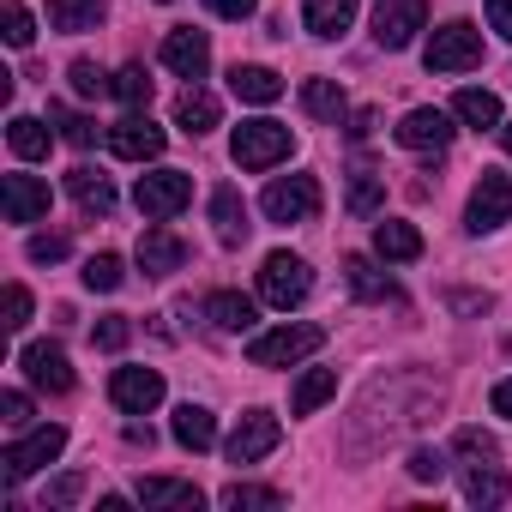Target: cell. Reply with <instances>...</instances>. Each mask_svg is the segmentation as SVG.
<instances>
[{
  "instance_id": "obj_39",
  "label": "cell",
  "mask_w": 512,
  "mask_h": 512,
  "mask_svg": "<svg viewBox=\"0 0 512 512\" xmlns=\"http://www.w3.org/2000/svg\"><path fill=\"white\" fill-rule=\"evenodd\" d=\"M121 278H127V272H121L115 253H97V260H85V290H103V296H109V290H121Z\"/></svg>"
},
{
  "instance_id": "obj_22",
  "label": "cell",
  "mask_w": 512,
  "mask_h": 512,
  "mask_svg": "<svg viewBox=\"0 0 512 512\" xmlns=\"http://www.w3.org/2000/svg\"><path fill=\"white\" fill-rule=\"evenodd\" d=\"M211 223H217V241H223V247H241V241H247L253 223H247V205H241L235 187H217V193H211Z\"/></svg>"
},
{
  "instance_id": "obj_40",
  "label": "cell",
  "mask_w": 512,
  "mask_h": 512,
  "mask_svg": "<svg viewBox=\"0 0 512 512\" xmlns=\"http://www.w3.org/2000/svg\"><path fill=\"white\" fill-rule=\"evenodd\" d=\"M67 79H73V91H79V97H103V91H115V79H109L97 61H73V67H67Z\"/></svg>"
},
{
  "instance_id": "obj_2",
  "label": "cell",
  "mask_w": 512,
  "mask_h": 512,
  "mask_svg": "<svg viewBox=\"0 0 512 512\" xmlns=\"http://www.w3.org/2000/svg\"><path fill=\"white\" fill-rule=\"evenodd\" d=\"M61 446H67V428H61V422H49V428H31L25 440H13L7 452H0V482H7V488H19L25 476H37L43 464H55V458H61Z\"/></svg>"
},
{
  "instance_id": "obj_6",
  "label": "cell",
  "mask_w": 512,
  "mask_h": 512,
  "mask_svg": "<svg viewBox=\"0 0 512 512\" xmlns=\"http://www.w3.org/2000/svg\"><path fill=\"white\" fill-rule=\"evenodd\" d=\"M260 211L272 223H308V217H320V181L314 175H278L260 193Z\"/></svg>"
},
{
  "instance_id": "obj_21",
  "label": "cell",
  "mask_w": 512,
  "mask_h": 512,
  "mask_svg": "<svg viewBox=\"0 0 512 512\" xmlns=\"http://www.w3.org/2000/svg\"><path fill=\"white\" fill-rule=\"evenodd\" d=\"M67 193L79 199L85 217H109V211H115V187H109L103 169H73V175H67Z\"/></svg>"
},
{
  "instance_id": "obj_36",
  "label": "cell",
  "mask_w": 512,
  "mask_h": 512,
  "mask_svg": "<svg viewBox=\"0 0 512 512\" xmlns=\"http://www.w3.org/2000/svg\"><path fill=\"white\" fill-rule=\"evenodd\" d=\"M49 121H61V139H67V145H79V151L97 145V121H91V115H79V109H67V103H49Z\"/></svg>"
},
{
  "instance_id": "obj_7",
  "label": "cell",
  "mask_w": 512,
  "mask_h": 512,
  "mask_svg": "<svg viewBox=\"0 0 512 512\" xmlns=\"http://www.w3.org/2000/svg\"><path fill=\"white\" fill-rule=\"evenodd\" d=\"M133 199H139V211H145L151 223H163V217L187 211V199H193V175H181V169H151V175H139Z\"/></svg>"
},
{
  "instance_id": "obj_46",
  "label": "cell",
  "mask_w": 512,
  "mask_h": 512,
  "mask_svg": "<svg viewBox=\"0 0 512 512\" xmlns=\"http://www.w3.org/2000/svg\"><path fill=\"white\" fill-rule=\"evenodd\" d=\"M79 494H85V476H79V470H67V476L49 482V506H73Z\"/></svg>"
},
{
  "instance_id": "obj_25",
  "label": "cell",
  "mask_w": 512,
  "mask_h": 512,
  "mask_svg": "<svg viewBox=\"0 0 512 512\" xmlns=\"http://www.w3.org/2000/svg\"><path fill=\"white\" fill-rule=\"evenodd\" d=\"M302 19H308V31L314 37H344L350 25H356V0H302Z\"/></svg>"
},
{
  "instance_id": "obj_33",
  "label": "cell",
  "mask_w": 512,
  "mask_h": 512,
  "mask_svg": "<svg viewBox=\"0 0 512 512\" xmlns=\"http://www.w3.org/2000/svg\"><path fill=\"white\" fill-rule=\"evenodd\" d=\"M7 139H13V151H19L25 163H37V157H49V145H55V133H49V121H37V115H13V127H7Z\"/></svg>"
},
{
  "instance_id": "obj_17",
  "label": "cell",
  "mask_w": 512,
  "mask_h": 512,
  "mask_svg": "<svg viewBox=\"0 0 512 512\" xmlns=\"http://www.w3.org/2000/svg\"><path fill=\"white\" fill-rule=\"evenodd\" d=\"M163 67L181 73V79H205V67H211L205 31H169V37H163Z\"/></svg>"
},
{
  "instance_id": "obj_47",
  "label": "cell",
  "mask_w": 512,
  "mask_h": 512,
  "mask_svg": "<svg viewBox=\"0 0 512 512\" xmlns=\"http://www.w3.org/2000/svg\"><path fill=\"white\" fill-rule=\"evenodd\" d=\"M0 416H7V428H25L31 422V398L25 392H0Z\"/></svg>"
},
{
  "instance_id": "obj_29",
  "label": "cell",
  "mask_w": 512,
  "mask_h": 512,
  "mask_svg": "<svg viewBox=\"0 0 512 512\" xmlns=\"http://www.w3.org/2000/svg\"><path fill=\"white\" fill-rule=\"evenodd\" d=\"M175 440H181L187 452H211V446H217V416L199 410V404H181V410H175Z\"/></svg>"
},
{
  "instance_id": "obj_23",
  "label": "cell",
  "mask_w": 512,
  "mask_h": 512,
  "mask_svg": "<svg viewBox=\"0 0 512 512\" xmlns=\"http://www.w3.org/2000/svg\"><path fill=\"white\" fill-rule=\"evenodd\" d=\"M464 500L470 506H500L506 500V470L494 458H470L464 464Z\"/></svg>"
},
{
  "instance_id": "obj_14",
  "label": "cell",
  "mask_w": 512,
  "mask_h": 512,
  "mask_svg": "<svg viewBox=\"0 0 512 512\" xmlns=\"http://www.w3.org/2000/svg\"><path fill=\"white\" fill-rule=\"evenodd\" d=\"M19 368L37 392H73V362L61 344H25L19 350Z\"/></svg>"
},
{
  "instance_id": "obj_3",
  "label": "cell",
  "mask_w": 512,
  "mask_h": 512,
  "mask_svg": "<svg viewBox=\"0 0 512 512\" xmlns=\"http://www.w3.org/2000/svg\"><path fill=\"white\" fill-rule=\"evenodd\" d=\"M290 127L284 121H241L235 127V139H229V157L241 163V169H253V175H260V169H272V163H284L290 157Z\"/></svg>"
},
{
  "instance_id": "obj_4",
  "label": "cell",
  "mask_w": 512,
  "mask_h": 512,
  "mask_svg": "<svg viewBox=\"0 0 512 512\" xmlns=\"http://www.w3.org/2000/svg\"><path fill=\"white\" fill-rule=\"evenodd\" d=\"M422 61H428V73H470V67H482V31L470 19H452L428 37Z\"/></svg>"
},
{
  "instance_id": "obj_5",
  "label": "cell",
  "mask_w": 512,
  "mask_h": 512,
  "mask_svg": "<svg viewBox=\"0 0 512 512\" xmlns=\"http://www.w3.org/2000/svg\"><path fill=\"white\" fill-rule=\"evenodd\" d=\"M308 290H314V272H308V260H296V253H266V266H260V296L272 302V308H302L308 302Z\"/></svg>"
},
{
  "instance_id": "obj_50",
  "label": "cell",
  "mask_w": 512,
  "mask_h": 512,
  "mask_svg": "<svg viewBox=\"0 0 512 512\" xmlns=\"http://www.w3.org/2000/svg\"><path fill=\"white\" fill-rule=\"evenodd\" d=\"M374 121H380L374 109H356V115H350V139H368V133H374Z\"/></svg>"
},
{
  "instance_id": "obj_35",
  "label": "cell",
  "mask_w": 512,
  "mask_h": 512,
  "mask_svg": "<svg viewBox=\"0 0 512 512\" xmlns=\"http://www.w3.org/2000/svg\"><path fill=\"white\" fill-rule=\"evenodd\" d=\"M0 37H7L13 49H31L37 43V19H31L25 0H7V7H0Z\"/></svg>"
},
{
  "instance_id": "obj_44",
  "label": "cell",
  "mask_w": 512,
  "mask_h": 512,
  "mask_svg": "<svg viewBox=\"0 0 512 512\" xmlns=\"http://www.w3.org/2000/svg\"><path fill=\"white\" fill-rule=\"evenodd\" d=\"M410 476H416V482H440V476H446V458H440L434 446H416V452H410Z\"/></svg>"
},
{
  "instance_id": "obj_9",
  "label": "cell",
  "mask_w": 512,
  "mask_h": 512,
  "mask_svg": "<svg viewBox=\"0 0 512 512\" xmlns=\"http://www.w3.org/2000/svg\"><path fill=\"white\" fill-rule=\"evenodd\" d=\"M512 217V175L500 169H482V181L470 187V205H464V223L482 235V229H500Z\"/></svg>"
},
{
  "instance_id": "obj_11",
  "label": "cell",
  "mask_w": 512,
  "mask_h": 512,
  "mask_svg": "<svg viewBox=\"0 0 512 512\" xmlns=\"http://www.w3.org/2000/svg\"><path fill=\"white\" fill-rule=\"evenodd\" d=\"M49 205H55V193L37 175H7L0 181V211H7V223H43Z\"/></svg>"
},
{
  "instance_id": "obj_26",
  "label": "cell",
  "mask_w": 512,
  "mask_h": 512,
  "mask_svg": "<svg viewBox=\"0 0 512 512\" xmlns=\"http://www.w3.org/2000/svg\"><path fill=\"white\" fill-rule=\"evenodd\" d=\"M374 253L380 260H422V235H416V223H398V217H386V223H374Z\"/></svg>"
},
{
  "instance_id": "obj_49",
  "label": "cell",
  "mask_w": 512,
  "mask_h": 512,
  "mask_svg": "<svg viewBox=\"0 0 512 512\" xmlns=\"http://www.w3.org/2000/svg\"><path fill=\"white\" fill-rule=\"evenodd\" d=\"M205 7H211L217 19H247L253 7H260V0H205Z\"/></svg>"
},
{
  "instance_id": "obj_20",
  "label": "cell",
  "mask_w": 512,
  "mask_h": 512,
  "mask_svg": "<svg viewBox=\"0 0 512 512\" xmlns=\"http://www.w3.org/2000/svg\"><path fill=\"white\" fill-rule=\"evenodd\" d=\"M229 91H235L241 103H260V109H266V103L284 97V79H278L272 67H241V61H235V67H229Z\"/></svg>"
},
{
  "instance_id": "obj_30",
  "label": "cell",
  "mask_w": 512,
  "mask_h": 512,
  "mask_svg": "<svg viewBox=\"0 0 512 512\" xmlns=\"http://www.w3.org/2000/svg\"><path fill=\"white\" fill-rule=\"evenodd\" d=\"M302 109H308L314 121H332V127H338L350 103H344V85H338V79H308V85H302Z\"/></svg>"
},
{
  "instance_id": "obj_12",
  "label": "cell",
  "mask_w": 512,
  "mask_h": 512,
  "mask_svg": "<svg viewBox=\"0 0 512 512\" xmlns=\"http://www.w3.org/2000/svg\"><path fill=\"white\" fill-rule=\"evenodd\" d=\"M452 121H458V115H446V109H410L392 133H398V145H404V151H446V145H452V133H458Z\"/></svg>"
},
{
  "instance_id": "obj_31",
  "label": "cell",
  "mask_w": 512,
  "mask_h": 512,
  "mask_svg": "<svg viewBox=\"0 0 512 512\" xmlns=\"http://www.w3.org/2000/svg\"><path fill=\"white\" fill-rule=\"evenodd\" d=\"M332 392H338V368H308V374L296 380V392H290V410H296V416H314Z\"/></svg>"
},
{
  "instance_id": "obj_16",
  "label": "cell",
  "mask_w": 512,
  "mask_h": 512,
  "mask_svg": "<svg viewBox=\"0 0 512 512\" xmlns=\"http://www.w3.org/2000/svg\"><path fill=\"white\" fill-rule=\"evenodd\" d=\"M139 266H145V278H169V272H181V266H187L181 235L163 229V223H151V229L139 235Z\"/></svg>"
},
{
  "instance_id": "obj_45",
  "label": "cell",
  "mask_w": 512,
  "mask_h": 512,
  "mask_svg": "<svg viewBox=\"0 0 512 512\" xmlns=\"http://www.w3.org/2000/svg\"><path fill=\"white\" fill-rule=\"evenodd\" d=\"M25 253H31L37 266H55V260H67V235H31Z\"/></svg>"
},
{
  "instance_id": "obj_10",
  "label": "cell",
  "mask_w": 512,
  "mask_h": 512,
  "mask_svg": "<svg viewBox=\"0 0 512 512\" xmlns=\"http://www.w3.org/2000/svg\"><path fill=\"white\" fill-rule=\"evenodd\" d=\"M422 25H428V0H380V13H374V43H380V49H410Z\"/></svg>"
},
{
  "instance_id": "obj_32",
  "label": "cell",
  "mask_w": 512,
  "mask_h": 512,
  "mask_svg": "<svg viewBox=\"0 0 512 512\" xmlns=\"http://www.w3.org/2000/svg\"><path fill=\"white\" fill-rule=\"evenodd\" d=\"M452 115H458L464 127H476V133H482V127H500V97L470 85V91H458V97H452Z\"/></svg>"
},
{
  "instance_id": "obj_37",
  "label": "cell",
  "mask_w": 512,
  "mask_h": 512,
  "mask_svg": "<svg viewBox=\"0 0 512 512\" xmlns=\"http://www.w3.org/2000/svg\"><path fill=\"white\" fill-rule=\"evenodd\" d=\"M380 193H386V175L356 169V175H350V199H344V205H350L356 217H374V211H380Z\"/></svg>"
},
{
  "instance_id": "obj_42",
  "label": "cell",
  "mask_w": 512,
  "mask_h": 512,
  "mask_svg": "<svg viewBox=\"0 0 512 512\" xmlns=\"http://www.w3.org/2000/svg\"><path fill=\"white\" fill-rule=\"evenodd\" d=\"M25 326H31V290L7 284V332H25Z\"/></svg>"
},
{
  "instance_id": "obj_28",
  "label": "cell",
  "mask_w": 512,
  "mask_h": 512,
  "mask_svg": "<svg viewBox=\"0 0 512 512\" xmlns=\"http://www.w3.org/2000/svg\"><path fill=\"white\" fill-rule=\"evenodd\" d=\"M103 7H109V0H49V25L67 31V37H79V31L103 25Z\"/></svg>"
},
{
  "instance_id": "obj_51",
  "label": "cell",
  "mask_w": 512,
  "mask_h": 512,
  "mask_svg": "<svg viewBox=\"0 0 512 512\" xmlns=\"http://www.w3.org/2000/svg\"><path fill=\"white\" fill-rule=\"evenodd\" d=\"M494 416H506V422H512V380H500V386H494Z\"/></svg>"
},
{
  "instance_id": "obj_13",
  "label": "cell",
  "mask_w": 512,
  "mask_h": 512,
  "mask_svg": "<svg viewBox=\"0 0 512 512\" xmlns=\"http://www.w3.org/2000/svg\"><path fill=\"white\" fill-rule=\"evenodd\" d=\"M109 151L115 157H127V163H151V157H163V127L151 121V115H127V121H115L109 127Z\"/></svg>"
},
{
  "instance_id": "obj_52",
  "label": "cell",
  "mask_w": 512,
  "mask_h": 512,
  "mask_svg": "<svg viewBox=\"0 0 512 512\" xmlns=\"http://www.w3.org/2000/svg\"><path fill=\"white\" fill-rule=\"evenodd\" d=\"M127 440H133V446H145V452H151V428H145V422H127Z\"/></svg>"
},
{
  "instance_id": "obj_19",
  "label": "cell",
  "mask_w": 512,
  "mask_h": 512,
  "mask_svg": "<svg viewBox=\"0 0 512 512\" xmlns=\"http://www.w3.org/2000/svg\"><path fill=\"white\" fill-rule=\"evenodd\" d=\"M205 320L217 332H253L260 308H253V296H241V290H217V296H205Z\"/></svg>"
},
{
  "instance_id": "obj_38",
  "label": "cell",
  "mask_w": 512,
  "mask_h": 512,
  "mask_svg": "<svg viewBox=\"0 0 512 512\" xmlns=\"http://www.w3.org/2000/svg\"><path fill=\"white\" fill-rule=\"evenodd\" d=\"M115 97H121L127 109H145V103H151V73H145V67H121V73H115Z\"/></svg>"
},
{
  "instance_id": "obj_53",
  "label": "cell",
  "mask_w": 512,
  "mask_h": 512,
  "mask_svg": "<svg viewBox=\"0 0 512 512\" xmlns=\"http://www.w3.org/2000/svg\"><path fill=\"white\" fill-rule=\"evenodd\" d=\"M500 139H506V151H512V121H500Z\"/></svg>"
},
{
  "instance_id": "obj_15",
  "label": "cell",
  "mask_w": 512,
  "mask_h": 512,
  "mask_svg": "<svg viewBox=\"0 0 512 512\" xmlns=\"http://www.w3.org/2000/svg\"><path fill=\"white\" fill-rule=\"evenodd\" d=\"M109 398H115V410L145 416V410H157V404H163V374H157V368H115Z\"/></svg>"
},
{
  "instance_id": "obj_34",
  "label": "cell",
  "mask_w": 512,
  "mask_h": 512,
  "mask_svg": "<svg viewBox=\"0 0 512 512\" xmlns=\"http://www.w3.org/2000/svg\"><path fill=\"white\" fill-rule=\"evenodd\" d=\"M217 500H223L229 512H278V506H284V494H278V488H253V482H229Z\"/></svg>"
},
{
  "instance_id": "obj_41",
  "label": "cell",
  "mask_w": 512,
  "mask_h": 512,
  "mask_svg": "<svg viewBox=\"0 0 512 512\" xmlns=\"http://www.w3.org/2000/svg\"><path fill=\"white\" fill-rule=\"evenodd\" d=\"M127 338H133L127 314H103V320L91 326V344H97V350H127Z\"/></svg>"
},
{
  "instance_id": "obj_1",
  "label": "cell",
  "mask_w": 512,
  "mask_h": 512,
  "mask_svg": "<svg viewBox=\"0 0 512 512\" xmlns=\"http://www.w3.org/2000/svg\"><path fill=\"white\" fill-rule=\"evenodd\" d=\"M320 344H326V326L296 320V326H272V332H260V338H247V362H253V368H290V362L314 356Z\"/></svg>"
},
{
  "instance_id": "obj_48",
  "label": "cell",
  "mask_w": 512,
  "mask_h": 512,
  "mask_svg": "<svg viewBox=\"0 0 512 512\" xmlns=\"http://www.w3.org/2000/svg\"><path fill=\"white\" fill-rule=\"evenodd\" d=\"M488 31L512 43V0H488Z\"/></svg>"
},
{
  "instance_id": "obj_24",
  "label": "cell",
  "mask_w": 512,
  "mask_h": 512,
  "mask_svg": "<svg viewBox=\"0 0 512 512\" xmlns=\"http://www.w3.org/2000/svg\"><path fill=\"white\" fill-rule=\"evenodd\" d=\"M344 278H350V290H356L362 302H398V284L368 260V253H350V260H344Z\"/></svg>"
},
{
  "instance_id": "obj_43",
  "label": "cell",
  "mask_w": 512,
  "mask_h": 512,
  "mask_svg": "<svg viewBox=\"0 0 512 512\" xmlns=\"http://www.w3.org/2000/svg\"><path fill=\"white\" fill-rule=\"evenodd\" d=\"M458 458H500V446L482 428H458Z\"/></svg>"
},
{
  "instance_id": "obj_27",
  "label": "cell",
  "mask_w": 512,
  "mask_h": 512,
  "mask_svg": "<svg viewBox=\"0 0 512 512\" xmlns=\"http://www.w3.org/2000/svg\"><path fill=\"white\" fill-rule=\"evenodd\" d=\"M217 115H223V109H217V97H211V91H199V85H187V91H181V103H175V127H181V133H193V139H199V133H211V127H217Z\"/></svg>"
},
{
  "instance_id": "obj_8",
  "label": "cell",
  "mask_w": 512,
  "mask_h": 512,
  "mask_svg": "<svg viewBox=\"0 0 512 512\" xmlns=\"http://www.w3.org/2000/svg\"><path fill=\"white\" fill-rule=\"evenodd\" d=\"M278 440H284V428H278L272 410H247V416L235 422V434L223 440V458H229V464H260L266 452H278Z\"/></svg>"
},
{
  "instance_id": "obj_18",
  "label": "cell",
  "mask_w": 512,
  "mask_h": 512,
  "mask_svg": "<svg viewBox=\"0 0 512 512\" xmlns=\"http://www.w3.org/2000/svg\"><path fill=\"white\" fill-rule=\"evenodd\" d=\"M139 506H145V512H199L205 494H199L193 482H175V476H145V482H139Z\"/></svg>"
}]
</instances>
